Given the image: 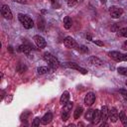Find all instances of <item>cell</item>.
<instances>
[{"instance_id":"6da1fadb","label":"cell","mask_w":127,"mask_h":127,"mask_svg":"<svg viewBox=\"0 0 127 127\" xmlns=\"http://www.w3.org/2000/svg\"><path fill=\"white\" fill-rule=\"evenodd\" d=\"M44 60L49 64V66L52 70H55L60 66V63H59L58 59L49 52H46L44 54Z\"/></svg>"},{"instance_id":"7a4b0ae2","label":"cell","mask_w":127,"mask_h":127,"mask_svg":"<svg viewBox=\"0 0 127 127\" xmlns=\"http://www.w3.org/2000/svg\"><path fill=\"white\" fill-rule=\"evenodd\" d=\"M18 19H19V21L21 22V24L24 26L25 29H31V28H33L34 22H33V20L31 19V17H30L29 15L19 13V14H18Z\"/></svg>"},{"instance_id":"3957f363","label":"cell","mask_w":127,"mask_h":127,"mask_svg":"<svg viewBox=\"0 0 127 127\" xmlns=\"http://www.w3.org/2000/svg\"><path fill=\"white\" fill-rule=\"evenodd\" d=\"M108 57L115 62H127V54H122L117 51H111L107 53Z\"/></svg>"},{"instance_id":"277c9868","label":"cell","mask_w":127,"mask_h":127,"mask_svg":"<svg viewBox=\"0 0 127 127\" xmlns=\"http://www.w3.org/2000/svg\"><path fill=\"white\" fill-rule=\"evenodd\" d=\"M109 14L111 16V18L113 19H118L122 14H123V9L119 6H110L109 7Z\"/></svg>"},{"instance_id":"5b68a950","label":"cell","mask_w":127,"mask_h":127,"mask_svg":"<svg viewBox=\"0 0 127 127\" xmlns=\"http://www.w3.org/2000/svg\"><path fill=\"white\" fill-rule=\"evenodd\" d=\"M64 45L65 48H68V49H77L78 48V44L76 43V41L73 38L69 37V36L64 38Z\"/></svg>"},{"instance_id":"8992f818","label":"cell","mask_w":127,"mask_h":127,"mask_svg":"<svg viewBox=\"0 0 127 127\" xmlns=\"http://www.w3.org/2000/svg\"><path fill=\"white\" fill-rule=\"evenodd\" d=\"M33 40H34L35 44L37 45V47H38L39 49H44V48H46L47 42H46V40H45L42 36H40V35H35L34 38H33Z\"/></svg>"},{"instance_id":"52a82bcc","label":"cell","mask_w":127,"mask_h":127,"mask_svg":"<svg viewBox=\"0 0 127 127\" xmlns=\"http://www.w3.org/2000/svg\"><path fill=\"white\" fill-rule=\"evenodd\" d=\"M1 14H2V16H3L5 19H7V20H11V19L13 18L12 11H11V9L9 8L8 5H2V7H1Z\"/></svg>"},{"instance_id":"ba28073f","label":"cell","mask_w":127,"mask_h":127,"mask_svg":"<svg viewBox=\"0 0 127 127\" xmlns=\"http://www.w3.org/2000/svg\"><path fill=\"white\" fill-rule=\"evenodd\" d=\"M95 98H96V96H95V93L94 92H92V91L87 92L86 95L84 96V104L86 106H91L94 103Z\"/></svg>"},{"instance_id":"9c48e42d","label":"cell","mask_w":127,"mask_h":127,"mask_svg":"<svg viewBox=\"0 0 127 127\" xmlns=\"http://www.w3.org/2000/svg\"><path fill=\"white\" fill-rule=\"evenodd\" d=\"M66 67H69V68H72V69H76V70H78L80 73H82V74H86L87 73V69H85V68H83V67H81V66H79L77 64H75V63H70V62H68V63H65V64H64Z\"/></svg>"},{"instance_id":"30bf717a","label":"cell","mask_w":127,"mask_h":127,"mask_svg":"<svg viewBox=\"0 0 127 127\" xmlns=\"http://www.w3.org/2000/svg\"><path fill=\"white\" fill-rule=\"evenodd\" d=\"M119 118V113L115 107H112L110 110H108V119L112 122L115 123Z\"/></svg>"},{"instance_id":"8fae6325","label":"cell","mask_w":127,"mask_h":127,"mask_svg":"<svg viewBox=\"0 0 127 127\" xmlns=\"http://www.w3.org/2000/svg\"><path fill=\"white\" fill-rule=\"evenodd\" d=\"M88 62L89 64H91L92 65H96V66H103L104 65V63L97 57L95 56H91L88 58Z\"/></svg>"},{"instance_id":"7c38bea8","label":"cell","mask_w":127,"mask_h":127,"mask_svg":"<svg viewBox=\"0 0 127 127\" xmlns=\"http://www.w3.org/2000/svg\"><path fill=\"white\" fill-rule=\"evenodd\" d=\"M52 120H53V114H52L51 112H48V113H46V114L41 118V123H42L43 125H47V124H49Z\"/></svg>"},{"instance_id":"4fadbf2b","label":"cell","mask_w":127,"mask_h":127,"mask_svg":"<svg viewBox=\"0 0 127 127\" xmlns=\"http://www.w3.org/2000/svg\"><path fill=\"white\" fill-rule=\"evenodd\" d=\"M68 101H69V92L64 91L61 98H60V103H61V105H65Z\"/></svg>"},{"instance_id":"5bb4252c","label":"cell","mask_w":127,"mask_h":127,"mask_svg":"<svg viewBox=\"0 0 127 127\" xmlns=\"http://www.w3.org/2000/svg\"><path fill=\"white\" fill-rule=\"evenodd\" d=\"M101 120V113H100V110L98 109H94L93 110V118H92V123L93 124H98L99 121Z\"/></svg>"},{"instance_id":"9a60e30c","label":"cell","mask_w":127,"mask_h":127,"mask_svg":"<svg viewBox=\"0 0 127 127\" xmlns=\"http://www.w3.org/2000/svg\"><path fill=\"white\" fill-rule=\"evenodd\" d=\"M100 113H101V120L103 121V124H105L106 120L108 119V108L107 106H102L100 109Z\"/></svg>"},{"instance_id":"2e32d148","label":"cell","mask_w":127,"mask_h":127,"mask_svg":"<svg viewBox=\"0 0 127 127\" xmlns=\"http://www.w3.org/2000/svg\"><path fill=\"white\" fill-rule=\"evenodd\" d=\"M32 48H33V47H31V46H29V45L23 44V45H20V46H19V48H18V51L28 55V54H30V52H31Z\"/></svg>"},{"instance_id":"e0dca14e","label":"cell","mask_w":127,"mask_h":127,"mask_svg":"<svg viewBox=\"0 0 127 127\" xmlns=\"http://www.w3.org/2000/svg\"><path fill=\"white\" fill-rule=\"evenodd\" d=\"M63 25H64V28L68 30L71 28V25H72V21L71 19L68 17V16H65L64 19H63Z\"/></svg>"},{"instance_id":"ac0fdd59","label":"cell","mask_w":127,"mask_h":127,"mask_svg":"<svg viewBox=\"0 0 127 127\" xmlns=\"http://www.w3.org/2000/svg\"><path fill=\"white\" fill-rule=\"evenodd\" d=\"M37 24H38L39 30H41V31H44V30H45L46 22H45V19L43 18L42 15H40V17H38V22H37Z\"/></svg>"},{"instance_id":"d6986e66","label":"cell","mask_w":127,"mask_h":127,"mask_svg":"<svg viewBox=\"0 0 127 127\" xmlns=\"http://www.w3.org/2000/svg\"><path fill=\"white\" fill-rule=\"evenodd\" d=\"M119 119H120V121L122 122L123 126L127 127V116H126V114H125L124 111H120V112H119Z\"/></svg>"},{"instance_id":"ffe728a7","label":"cell","mask_w":127,"mask_h":127,"mask_svg":"<svg viewBox=\"0 0 127 127\" xmlns=\"http://www.w3.org/2000/svg\"><path fill=\"white\" fill-rule=\"evenodd\" d=\"M82 111H83V108H82L81 106L76 107L75 110H74V112H73V118H74V119H78V118L81 116Z\"/></svg>"},{"instance_id":"44dd1931","label":"cell","mask_w":127,"mask_h":127,"mask_svg":"<svg viewBox=\"0 0 127 127\" xmlns=\"http://www.w3.org/2000/svg\"><path fill=\"white\" fill-rule=\"evenodd\" d=\"M37 71H38L39 74H44V73H47V72L50 71V67H48V66H39L37 68Z\"/></svg>"},{"instance_id":"7402d4cb","label":"cell","mask_w":127,"mask_h":127,"mask_svg":"<svg viewBox=\"0 0 127 127\" xmlns=\"http://www.w3.org/2000/svg\"><path fill=\"white\" fill-rule=\"evenodd\" d=\"M69 115H70V111H68V110L64 108V110L62 112V119H63V121H66L69 118Z\"/></svg>"},{"instance_id":"603a6c76","label":"cell","mask_w":127,"mask_h":127,"mask_svg":"<svg viewBox=\"0 0 127 127\" xmlns=\"http://www.w3.org/2000/svg\"><path fill=\"white\" fill-rule=\"evenodd\" d=\"M117 36L118 37H125L127 38V27H124L120 30L117 31Z\"/></svg>"},{"instance_id":"cb8c5ba5","label":"cell","mask_w":127,"mask_h":127,"mask_svg":"<svg viewBox=\"0 0 127 127\" xmlns=\"http://www.w3.org/2000/svg\"><path fill=\"white\" fill-rule=\"evenodd\" d=\"M92 118H93V110L92 109H88L85 113V119L88 120V121H92Z\"/></svg>"},{"instance_id":"d4e9b609","label":"cell","mask_w":127,"mask_h":127,"mask_svg":"<svg viewBox=\"0 0 127 127\" xmlns=\"http://www.w3.org/2000/svg\"><path fill=\"white\" fill-rule=\"evenodd\" d=\"M117 71L120 73V74H122V75H125V76H127V67H123V66H119L118 68H117Z\"/></svg>"},{"instance_id":"484cf974","label":"cell","mask_w":127,"mask_h":127,"mask_svg":"<svg viewBox=\"0 0 127 127\" xmlns=\"http://www.w3.org/2000/svg\"><path fill=\"white\" fill-rule=\"evenodd\" d=\"M66 2L68 7H74L78 3V0H66Z\"/></svg>"},{"instance_id":"4316f807","label":"cell","mask_w":127,"mask_h":127,"mask_svg":"<svg viewBox=\"0 0 127 127\" xmlns=\"http://www.w3.org/2000/svg\"><path fill=\"white\" fill-rule=\"evenodd\" d=\"M40 123H41L40 118H39V117H36V118L34 119V121L32 122V126H34V127H38V126H40Z\"/></svg>"},{"instance_id":"83f0119b","label":"cell","mask_w":127,"mask_h":127,"mask_svg":"<svg viewBox=\"0 0 127 127\" xmlns=\"http://www.w3.org/2000/svg\"><path fill=\"white\" fill-rule=\"evenodd\" d=\"M78 50H79L81 53H83V54L88 53V49H87V47H85V46H80V47H78Z\"/></svg>"},{"instance_id":"f1b7e54d","label":"cell","mask_w":127,"mask_h":127,"mask_svg":"<svg viewBox=\"0 0 127 127\" xmlns=\"http://www.w3.org/2000/svg\"><path fill=\"white\" fill-rule=\"evenodd\" d=\"M26 68H27V67H26L25 65H22V64H21V65H19V66L17 67V70H18L19 72H24V71L26 70Z\"/></svg>"},{"instance_id":"f546056e","label":"cell","mask_w":127,"mask_h":127,"mask_svg":"<svg viewBox=\"0 0 127 127\" xmlns=\"http://www.w3.org/2000/svg\"><path fill=\"white\" fill-rule=\"evenodd\" d=\"M119 92H120V93H121V95H122V96L127 100V90H125V89H120V90H119Z\"/></svg>"},{"instance_id":"4dcf8cb0","label":"cell","mask_w":127,"mask_h":127,"mask_svg":"<svg viewBox=\"0 0 127 127\" xmlns=\"http://www.w3.org/2000/svg\"><path fill=\"white\" fill-rule=\"evenodd\" d=\"M92 42L95 44V45H97V46H100V47H102L104 44H103V42H101V41H99V40H92Z\"/></svg>"},{"instance_id":"1f68e13d","label":"cell","mask_w":127,"mask_h":127,"mask_svg":"<svg viewBox=\"0 0 127 127\" xmlns=\"http://www.w3.org/2000/svg\"><path fill=\"white\" fill-rule=\"evenodd\" d=\"M14 2H17V3H20V4H27L28 3V0H13Z\"/></svg>"},{"instance_id":"d6a6232c","label":"cell","mask_w":127,"mask_h":127,"mask_svg":"<svg viewBox=\"0 0 127 127\" xmlns=\"http://www.w3.org/2000/svg\"><path fill=\"white\" fill-rule=\"evenodd\" d=\"M122 49L127 51V40H126V41H125V42L122 44Z\"/></svg>"},{"instance_id":"836d02e7","label":"cell","mask_w":127,"mask_h":127,"mask_svg":"<svg viewBox=\"0 0 127 127\" xmlns=\"http://www.w3.org/2000/svg\"><path fill=\"white\" fill-rule=\"evenodd\" d=\"M86 39L89 40V41H92V37H91V35H86Z\"/></svg>"},{"instance_id":"e575fe53","label":"cell","mask_w":127,"mask_h":127,"mask_svg":"<svg viewBox=\"0 0 127 127\" xmlns=\"http://www.w3.org/2000/svg\"><path fill=\"white\" fill-rule=\"evenodd\" d=\"M8 50H9V52H10L11 54H13V48H12L11 46H9V47H8Z\"/></svg>"},{"instance_id":"d590c367","label":"cell","mask_w":127,"mask_h":127,"mask_svg":"<svg viewBox=\"0 0 127 127\" xmlns=\"http://www.w3.org/2000/svg\"><path fill=\"white\" fill-rule=\"evenodd\" d=\"M100 2H101V3H103V4H104V3H105V2H106V0H100Z\"/></svg>"},{"instance_id":"8d00e7d4","label":"cell","mask_w":127,"mask_h":127,"mask_svg":"<svg viewBox=\"0 0 127 127\" xmlns=\"http://www.w3.org/2000/svg\"><path fill=\"white\" fill-rule=\"evenodd\" d=\"M125 84H126V86H127V81H126V82H125Z\"/></svg>"}]
</instances>
